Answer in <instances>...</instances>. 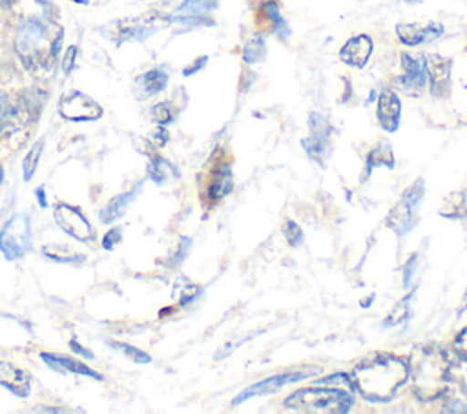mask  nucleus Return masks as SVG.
Instances as JSON below:
<instances>
[{"mask_svg": "<svg viewBox=\"0 0 467 414\" xmlns=\"http://www.w3.org/2000/svg\"><path fill=\"white\" fill-rule=\"evenodd\" d=\"M213 5V0H184L173 13L171 20L181 24H210V20H204V15L210 13Z\"/></svg>", "mask_w": 467, "mask_h": 414, "instance_id": "nucleus-15", "label": "nucleus"}, {"mask_svg": "<svg viewBox=\"0 0 467 414\" xmlns=\"http://www.w3.org/2000/svg\"><path fill=\"white\" fill-rule=\"evenodd\" d=\"M374 49V42L368 35H356L345 42V46L339 51V58L352 66V67H363Z\"/></svg>", "mask_w": 467, "mask_h": 414, "instance_id": "nucleus-11", "label": "nucleus"}, {"mask_svg": "<svg viewBox=\"0 0 467 414\" xmlns=\"http://www.w3.org/2000/svg\"><path fill=\"white\" fill-rule=\"evenodd\" d=\"M261 15L266 18V22L270 24L272 31L275 35H279L281 38H286L288 36V26L285 22V18L281 16V11L277 7V4L274 0H265L263 5H261Z\"/></svg>", "mask_w": 467, "mask_h": 414, "instance_id": "nucleus-20", "label": "nucleus"}, {"mask_svg": "<svg viewBox=\"0 0 467 414\" xmlns=\"http://www.w3.org/2000/svg\"><path fill=\"white\" fill-rule=\"evenodd\" d=\"M440 215L441 217H451V219H458L467 215V188L460 190V191H452L443 206L440 208Z\"/></svg>", "mask_w": 467, "mask_h": 414, "instance_id": "nucleus-19", "label": "nucleus"}, {"mask_svg": "<svg viewBox=\"0 0 467 414\" xmlns=\"http://www.w3.org/2000/svg\"><path fill=\"white\" fill-rule=\"evenodd\" d=\"M376 166L394 168V157H392L390 146L379 144V146H376V148L368 153V157H367V170L376 168Z\"/></svg>", "mask_w": 467, "mask_h": 414, "instance_id": "nucleus-24", "label": "nucleus"}, {"mask_svg": "<svg viewBox=\"0 0 467 414\" xmlns=\"http://www.w3.org/2000/svg\"><path fill=\"white\" fill-rule=\"evenodd\" d=\"M409 376L414 381V396L421 401H434L447 390L449 359L434 345H420L412 350L407 363Z\"/></svg>", "mask_w": 467, "mask_h": 414, "instance_id": "nucleus-3", "label": "nucleus"}, {"mask_svg": "<svg viewBox=\"0 0 467 414\" xmlns=\"http://www.w3.org/2000/svg\"><path fill=\"white\" fill-rule=\"evenodd\" d=\"M168 82V75L162 69H151L140 77V86L146 95H155L164 89Z\"/></svg>", "mask_w": 467, "mask_h": 414, "instance_id": "nucleus-23", "label": "nucleus"}, {"mask_svg": "<svg viewBox=\"0 0 467 414\" xmlns=\"http://www.w3.org/2000/svg\"><path fill=\"white\" fill-rule=\"evenodd\" d=\"M137 191H139V188H137L133 193L130 191V193H122V195L111 199V201L100 210V221H102V223H111V221L119 219L120 215H124L128 204L133 201V197L137 195Z\"/></svg>", "mask_w": 467, "mask_h": 414, "instance_id": "nucleus-21", "label": "nucleus"}, {"mask_svg": "<svg viewBox=\"0 0 467 414\" xmlns=\"http://www.w3.org/2000/svg\"><path fill=\"white\" fill-rule=\"evenodd\" d=\"M378 120L385 131H396L400 126L401 102L392 89H383L378 98Z\"/></svg>", "mask_w": 467, "mask_h": 414, "instance_id": "nucleus-12", "label": "nucleus"}, {"mask_svg": "<svg viewBox=\"0 0 467 414\" xmlns=\"http://www.w3.org/2000/svg\"><path fill=\"white\" fill-rule=\"evenodd\" d=\"M75 53H77V49H75V47H69V49H67V53H66L64 66H62L66 73H69V71H71V64H73V60H75Z\"/></svg>", "mask_w": 467, "mask_h": 414, "instance_id": "nucleus-36", "label": "nucleus"}, {"mask_svg": "<svg viewBox=\"0 0 467 414\" xmlns=\"http://www.w3.org/2000/svg\"><path fill=\"white\" fill-rule=\"evenodd\" d=\"M401 62V77L398 78V86L401 88L403 93L407 95H420L427 84V58L421 55H410V53H401L400 57Z\"/></svg>", "mask_w": 467, "mask_h": 414, "instance_id": "nucleus-7", "label": "nucleus"}, {"mask_svg": "<svg viewBox=\"0 0 467 414\" xmlns=\"http://www.w3.org/2000/svg\"><path fill=\"white\" fill-rule=\"evenodd\" d=\"M204 62H206V57H201V60H199V62H195V64H193V66H192V67H188V69H186V71H184V75H190V73H193V71H197V69H199V67H201V66H202V64H204Z\"/></svg>", "mask_w": 467, "mask_h": 414, "instance_id": "nucleus-37", "label": "nucleus"}, {"mask_svg": "<svg viewBox=\"0 0 467 414\" xmlns=\"http://www.w3.org/2000/svg\"><path fill=\"white\" fill-rule=\"evenodd\" d=\"M16 120H18V111L15 104L7 98L5 93L0 91V140L15 129Z\"/></svg>", "mask_w": 467, "mask_h": 414, "instance_id": "nucleus-22", "label": "nucleus"}, {"mask_svg": "<svg viewBox=\"0 0 467 414\" xmlns=\"http://www.w3.org/2000/svg\"><path fill=\"white\" fill-rule=\"evenodd\" d=\"M153 119H155V122H159V124H168V122H171L173 120V108H171V104L170 102H161V104H157L155 108H153Z\"/></svg>", "mask_w": 467, "mask_h": 414, "instance_id": "nucleus-30", "label": "nucleus"}, {"mask_svg": "<svg viewBox=\"0 0 467 414\" xmlns=\"http://www.w3.org/2000/svg\"><path fill=\"white\" fill-rule=\"evenodd\" d=\"M412 295H414V292L407 294L403 299H400V301L392 306V310L389 312V316H387V319H385V323H383L385 326H394V325H398V323H401V321H405V319L409 317Z\"/></svg>", "mask_w": 467, "mask_h": 414, "instance_id": "nucleus-25", "label": "nucleus"}, {"mask_svg": "<svg viewBox=\"0 0 467 414\" xmlns=\"http://www.w3.org/2000/svg\"><path fill=\"white\" fill-rule=\"evenodd\" d=\"M120 239V230L119 228H115V230H109L108 233H106V237H104V241H102V244H104V248H111L113 244H117V241Z\"/></svg>", "mask_w": 467, "mask_h": 414, "instance_id": "nucleus-35", "label": "nucleus"}, {"mask_svg": "<svg viewBox=\"0 0 467 414\" xmlns=\"http://www.w3.org/2000/svg\"><path fill=\"white\" fill-rule=\"evenodd\" d=\"M2 177H4V173H2V166H0V182H2Z\"/></svg>", "mask_w": 467, "mask_h": 414, "instance_id": "nucleus-41", "label": "nucleus"}, {"mask_svg": "<svg viewBox=\"0 0 467 414\" xmlns=\"http://www.w3.org/2000/svg\"><path fill=\"white\" fill-rule=\"evenodd\" d=\"M405 2H420V0H405Z\"/></svg>", "mask_w": 467, "mask_h": 414, "instance_id": "nucleus-42", "label": "nucleus"}, {"mask_svg": "<svg viewBox=\"0 0 467 414\" xmlns=\"http://www.w3.org/2000/svg\"><path fill=\"white\" fill-rule=\"evenodd\" d=\"M71 347H73V350H77V352H80L82 356H86V357H91V354L88 352V350H84V348H80V345L77 343V341H71Z\"/></svg>", "mask_w": 467, "mask_h": 414, "instance_id": "nucleus-38", "label": "nucleus"}, {"mask_svg": "<svg viewBox=\"0 0 467 414\" xmlns=\"http://www.w3.org/2000/svg\"><path fill=\"white\" fill-rule=\"evenodd\" d=\"M0 385L9 388L13 394L24 398L29 394V376L9 361H0Z\"/></svg>", "mask_w": 467, "mask_h": 414, "instance_id": "nucleus-16", "label": "nucleus"}, {"mask_svg": "<svg viewBox=\"0 0 467 414\" xmlns=\"http://www.w3.org/2000/svg\"><path fill=\"white\" fill-rule=\"evenodd\" d=\"M427 77L431 80V93L443 97L451 78V60L443 57H431L427 60Z\"/></svg>", "mask_w": 467, "mask_h": 414, "instance_id": "nucleus-14", "label": "nucleus"}, {"mask_svg": "<svg viewBox=\"0 0 467 414\" xmlns=\"http://www.w3.org/2000/svg\"><path fill=\"white\" fill-rule=\"evenodd\" d=\"M170 171H171V166L162 159H153L150 164V177L155 182H162L170 175Z\"/></svg>", "mask_w": 467, "mask_h": 414, "instance_id": "nucleus-29", "label": "nucleus"}, {"mask_svg": "<svg viewBox=\"0 0 467 414\" xmlns=\"http://www.w3.org/2000/svg\"><path fill=\"white\" fill-rule=\"evenodd\" d=\"M40 357L53 368L57 370H66V372H77V374H84V376H89V378H95V379H100L102 376H99V372H95L93 368H89L88 365L80 363V361H75V359H69L66 356H55V354H40Z\"/></svg>", "mask_w": 467, "mask_h": 414, "instance_id": "nucleus-18", "label": "nucleus"}, {"mask_svg": "<svg viewBox=\"0 0 467 414\" xmlns=\"http://www.w3.org/2000/svg\"><path fill=\"white\" fill-rule=\"evenodd\" d=\"M303 378H306L305 372L274 374V376L265 378V379H261L259 383H255V385L244 388L243 392H239V394L234 398L232 405H239V403H243V401H246L248 398H254V396H263V394L277 392L281 387H285V385H288V383H294V381H299V379H303Z\"/></svg>", "mask_w": 467, "mask_h": 414, "instance_id": "nucleus-10", "label": "nucleus"}, {"mask_svg": "<svg viewBox=\"0 0 467 414\" xmlns=\"http://www.w3.org/2000/svg\"><path fill=\"white\" fill-rule=\"evenodd\" d=\"M265 53H266V44H265L263 36H254L243 47V60L246 64H255L265 57Z\"/></svg>", "mask_w": 467, "mask_h": 414, "instance_id": "nucleus-26", "label": "nucleus"}, {"mask_svg": "<svg viewBox=\"0 0 467 414\" xmlns=\"http://www.w3.org/2000/svg\"><path fill=\"white\" fill-rule=\"evenodd\" d=\"M58 111L67 120H95L102 115V108L80 91L66 95L58 104Z\"/></svg>", "mask_w": 467, "mask_h": 414, "instance_id": "nucleus-8", "label": "nucleus"}, {"mask_svg": "<svg viewBox=\"0 0 467 414\" xmlns=\"http://www.w3.org/2000/svg\"><path fill=\"white\" fill-rule=\"evenodd\" d=\"M319 385H328L332 388H339V390H347V392H352L354 390V383H352V378L347 376V374H332L328 378H323L317 381Z\"/></svg>", "mask_w": 467, "mask_h": 414, "instance_id": "nucleus-28", "label": "nucleus"}, {"mask_svg": "<svg viewBox=\"0 0 467 414\" xmlns=\"http://www.w3.org/2000/svg\"><path fill=\"white\" fill-rule=\"evenodd\" d=\"M31 239V226L29 219L24 213L13 215L0 232V250L5 259L15 261L26 254L29 248Z\"/></svg>", "mask_w": 467, "mask_h": 414, "instance_id": "nucleus-6", "label": "nucleus"}, {"mask_svg": "<svg viewBox=\"0 0 467 414\" xmlns=\"http://www.w3.org/2000/svg\"><path fill=\"white\" fill-rule=\"evenodd\" d=\"M416 264H418V255H410L409 261L405 263L403 266V286L409 288L410 286V277L414 275V270H416Z\"/></svg>", "mask_w": 467, "mask_h": 414, "instance_id": "nucleus-32", "label": "nucleus"}, {"mask_svg": "<svg viewBox=\"0 0 467 414\" xmlns=\"http://www.w3.org/2000/svg\"><path fill=\"white\" fill-rule=\"evenodd\" d=\"M352 398L339 388H301L285 399L286 409L319 410V412H347Z\"/></svg>", "mask_w": 467, "mask_h": 414, "instance_id": "nucleus-4", "label": "nucleus"}, {"mask_svg": "<svg viewBox=\"0 0 467 414\" xmlns=\"http://www.w3.org/2000/svg\"><path fill=\"white\" fill-rule=\"evenodd\" d=\"M234 188L232 182V173H230V166L226 162H221L215 170H213V179L208 186V199L212 202L221 201L223 197H226Z\"/></svg>", "mask_w": 467, "mask_h": 414, "instance_id": "nucleus-17", "label": "nucleus"}, {"mask_svg": "<svg viewBox=\"0 0 467 414\" xmlns=\"http://www.w3.org/2000/svg\"><path fill=\"white\" fill-rule=\"evenodd\" d=\"M350 378L354 388L367 401L383 403L392 399L409 379V368L403 359L390 354H381L361 361Z\"/></svg>", "mask_w": 467, "mask_h": 414, "instance_id": "nucleus-2", "label": "nucleus"}, {"mask_svg": "<svg viewBox=\"0 0 467 414\" xmlns=\"http://www.w3.org/2000/svg\"><path fill=\"white\" fill-rule=\"evenodd\" d=\"M467 308V290H465V294H463V297H462V306H460V312H463Z\"/></svg>", "mask_w": 467, "mask_h": 414, "instance_id": "nucleus-39", "label": "nucleus"}, {"mask_svg": "<svg viewBox=\"0 0 467 414\" xmlns=\"http://www.w3.org/2000/svg\"><path fill=\"white\" fill-rule=\"evenodd\" d=\"M454 348H456V352H458L463 359H467V326L462 328V332L456 336V339H454Z\"/></svg>", "mask_w": 467, "mask_h": 414, "instance_id": "nucleus-33", "label": "nucleus"}, {"mask_svg": "<svg viewBox=\"0 0 467 414\" xmlns=\"http://www.w3.org/2000/svg\"><path fill=\"white\" fill-rule=\"evenodd\" d=\"M423 179H418L416 182H412L403 195L400 197V201L390 208L385 224L398 235H405L409 233L416 221H418V210L421 206V199L425 193V186H423Z\"/></svg>", "mask_w": 467, "mask_h": 414, "instance_id": "nucleus-5", "label": "nucleus"}, {"mask_svg": "<svg viewBox=\"0 0 467 414\" xmlns=\"http://www.w3.org/2000/svg\"><path fill=\"white\" fill-rule=\"evenodd\" d=\"M36 195H38V199H40V204H42V206H46V197H42V191H40V190L36 191Z\"/></svg>", "mask_w": 467, "mask_h": 414, "instance_id": "nucleus-40", "label": "nucleus"}, {"mask_svg": "<svg viewBox=\"0 0 467 414\" xmlns=\"http://www.w3.org/2000/svg\"><path fill=\"white\" fill-rule=\"evenodd\" d=\"M398 38L407 46H420L423 42H431L443 35V27L440 24H429L425 27L418 24H400L396 26Z\"/></svg>", "mask_w": 467, "mask_h": 414, "instance_id": "nucleus-13", "label": "nucleus"}, {"mask_svg": "<svg viewBox=\"0 0 467 414\" xmlns=\"http://www.w3.org/2000/svg\"><path fill=\"white\" fill-rule=\"evenodd\" d=\"M55 221L67 235H71L78 241H88L93 237V228H91L89 221L77 208H73L66 202L57 204Z\"/></svg>", "mask_w": 467, "mask_h": 414, "instance_id": "nucleus-9", "label": "nucleus"}, {"mask_svg": "<svg viewBox=\"0 0 467 414\" xmlns=\"http://www.w3.org/2000/svg\"><path fill=\"white\" fill-rule=\"evenodd\" d=\"M283 235H285V239H286V243L290 244V246H297L299 243H301V239H303V233H301V228L294 223V221H286L285 223V226H283Z\"/></svg>", "mask_w": 467, "mask_h": 414, "instance_id": "nucleus-31", "label": "nucleus"}, {"mask_svg": "<svg viewBox=\"0 0 467 414\" xmlns=\"http://www.w3.org/2000/svg\"><path fill=\"white\" fill-rule=\"evenodd\" d=\"M62 29L47 16H31L16 31L15 49L27 71L49 75L55 67Z\"/></svg>", "mask_w": 467, "mask_h": 414, "instance_id": "nucleus-1", "label": "nucleus"}, {"mask_svg": "<svg viewBox=\"0 0 467 414\" xmlns=\"http://www.w3.org/2000/svg\"><path fill=\"white\" fill-rule=\"evenodd\" d=\"M117 347H120L122 350H126V354H128V356H133V359L139 361V363H148V361H150V356H148V354H144V352H140V350H137V348H131L130 345H117Z\"/></svg>", "mask_w": 467, "mask_h": 414, "instance_id": "nucleus-34", "label": "nucleus"}, {"mask_svg": "<svg viewBox=\"0 0 467 414\" xmlns=\"http://www.w3.org/2000/svg\"><path fill=\"white\" fill-rule=\"evenodd\" d=\"M42 148H44V140H38L31 150L29 153L26 155L24 159V181H29L36 170V164H38V159H40V153H42Z\"/></svg>", "mask_w": 467, "mask_h": 414, "instance_id": "nucleus-27", "label": "nucleus"}]
</instances>
